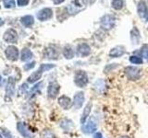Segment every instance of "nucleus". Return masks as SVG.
I'll use <instances>...</instances> for the list:
<instances>
[{
	"instance_id": "nucleus-1",
	"label": "nucleus",
	"mask_w": 148,
	"mask_h": 138,
	"mask_svg": "<svg viewBox=\"0 0 148 138\" xmlns=\"http://www.w3.org/2000/svg\"><path fill=\"white\" fill-rule=\"evenodd\" d=\"M55 66H56L55 64H42L40 66V67L38 68V70L34 72L29 77H28L27 81L29 83H31V84H34V83L38 81L42 77V75H43L44 72L49 71L50 69L54 68Z\"/></svg>"
},
{
	"instance_id": "nucleus-2",
	"label": "nucleus",
	"mask_w": 148,
	"mask_h": 138,
	"mask_svg": "<svg viewBox=\"0 0 148 138\" xmlns=\"http://www.w3.org/2000/svg\"><path fill=\"white\" fill-rule=\"evenodd\" d=\"M88 83H89V77L87 73L83 70H77L74 74V84L76 87L82 89L88 85Z\"/></svg>"
},
{
	"instance_id": "nucleus-3",
	"label": "nucleus",
	"mask_w": 148,
	"mask_h": 138,
	"mask_svg": "<svg viewBox=\"0 0 148 138\" xmlns=\"http://www.w3.org/2000/svg\"><path fill=\"white\" fill-rule=\"evenodd\" d=\"M125 76L131 81H137L142 76V71L141 69L135 66H127L124 69Z\"/></svg>"
},
{
	"instance_id": "nucleus-4",
	"label": "nucleus",
	"mask_w": 148,
	"mask_h": 138,
	"mask_svg": "<svg viewBox=\"0 0 148 138\" xmlns=\"http://www.w3.org/2000/svg\"><path fill=\"white\" fill-rule=\"evenodd\" d=\"M100 25L106 30H111L115 25V17L113 15L106 14V15L102 17L100 20Z\"/></svg>"
},
{
	"instance_id": "nucleus-5",
	"label": "nucleus",
	"mask_w": 148,
	"mask_h": 138,
	"mask_svg": "<svg viewBox=\"0 0 148 138\" xmlns=\"http://www.w3.org/2000/svg\"><path fill=\"white\" fill-rule=\"evenodd\" d=\"M84 100H85L84 92H83V91L76 92L75 95H74V97H73V99H72V106L74 107V109H75V110L81 109L83 106Z\"/></svg>"
},
{
	"instance_id": "nucleus-6",
	"label": "nucleus",
	"mask_w": 148,
	"mask_h": 138,
	"mask_svg": "<svg viewBox=\"0 0 148 138\" xmlns=\"http://www.w3.org/2000/svg\"><path fill=\"white\" fill-rule=\"evenodd\" d=\"M60 86L57 82H50L47 87V96L49 99H55L59 94Z\"/></svg>"
},
{
	"instance_id": "nucleus-7",
	"label": "nucleus",
	"mask_w": 148,
	"mask_h": 138,
	"mask_svg": "<svg viewBox=\"0 0 148 138\" xmlns=\"http://www.w3.org/2000/svg\"><path fill=\"white\" fill-rule=\"evenodd\" d=\"M3 39L5 41H7L8 43H14L18 41V33L15 30L8 29L5 31L3 35Z\"/></svg>"
},
{
	"instance_id": "nucleus-8",
	"label": "nucleus",
	"mask_w": 148,
	"mask_h": 138,
	"mask_svg": "<svg viewBox=\"0 0 148 138\" xmlns=\"http://www.w3.org/2000/svg\"><path fill=\"white\" fill-rule=\"evenodd\" d=\"M137 11H138V15L140 17L143 21H148V9L147 6L145 3V1L141 0L138 4L137 7Z\"/></svg>"
},
{
	"instance_id": "nucleus-9",
	"label": "nucleus",
	"mask_w": 148,
	"mask_h": 138,
	"mask_svg": "<svg viewBox=\"0 0 148 138\" xmlns=\"http://www.w3.org/2000/svg\"><path fill=\"white\" fill-rule=\"evenodd\" d=\"M5 54L8 60L10 61H17L18 57V50L15 46H8V47L5 51Z\"/></svg>"
},
{
	"instance_id": "nucleus-10",
	"label": "nucleus",
	"mask_w": 148,
	"mask_h": 138,
	"mask_svg": "<svg viewBox=\"0 0 148 138\" xmlns=\"http://www.w3.org/2000/svg\"><path fill=\"white\" fill-rule=\"evenodd\" d=\"M53 16V11L51 8L48 7H45L41 9V10L37 13V18L41 21H45V20H50L51 18Z\"/></svg>"
},
{
	"instance_id": "nucleus-11",
	"label": "nucleus",
	"mask_w": 148,
	"mask_h": 138,
	"mask_svg": "<svg viewBox=\"0 0 148 138\" xmlns=\"http://www.w3.org/2000/svg\"><path fill=\"white\" fill-rule=\"evenodd\" d=\"M58 104L63 110H69L72 106V100L69 97L66 95H62L58 99Z\"/></svg>"
},
{
	"instance_id": "nucleus-12",
	"label": "nucleus",
	"mask_w": 148,
	"mask_h": 138,
	"mask_svg": "<svg viewBox=\"0 0 148 138\" xmlns=\"http://www.w3.org/2000/svg\"><path fill=\"white\" fill-rule=\"evenodd\" d=\"M92 108V102H88V103L85 105L84 109H83V112H82V113L81 120H80V122H81V124H82V125H84V124L86 123L87 119H88V117L90 116V114H91Z\"/></svg>"
},
{
	"instance_id": "nucleus-13",
	"label": "nucleus",
	"mask_w": 148,
	"mask_h": 138,
	"mask_svg": "<svg viewBox=\"0 0 148 138\" xmlns=\"http://www.w3.org/2000/svg\"><path fill=\"white\" fill-rule=\"evenodd\" d=\"M96 130H97V125L92 120H90V121L87 123H85L84 125H82V132L86 133V135L94 133H95Z\"/></svg>"
},
{
	"instance_id": "nucleus-14",
	"label": "nucleus",
	"mask_w": 148,
	"mask_h": 138,
	"mask_svg": "<svg viewBox=\"0 0 148 138\" xmlns=\"http://www.w3.org/2000/svg\"><path fill=\"white\" fill-rule=\"evenodd\" d=\"M125 54V49L123 46H116L109 52V56L112 58H119Z\"/></svg>"
},
{
	"instance_id": "nucleus-15",
	"label": "nucleus",
	"mask_w": 148,
	"mask_h": 138,
	"mask_svg": "<svg viewBox=\"0 0 148 138\" xmlns=\"http://www.w3.org/2000/svg\"><path fill=\"white\" fill-rule=\"evenodd\" d=\"M77 52L82 57H86L91 53V48L87 43H81L78 45L77 47Z\"/></svg>"
},
{
	"instance_id": "nucleus-16",
	"label": "nucleus",
	"mask_w": 148,
	"mask_h": 138,
	"mask_svg": "<svg viewBox=\"0 0 148 138\" xmlns=\"http://www.w3.org/2000/svg\"><path fill=\"white\" fill-rule=\"evenodd\" d=\"M17 129H18V131L20 132V133L23 137H25V138H32V137H34V135H32V133L28 130L24 123L18 122L17 123Z\"/></svg>"
},
{
	"instance_id": "nucleus-17",
	"label": "nucleus",
	"mask_w": 148,
	"mask_h": 138,
	"mask_svg": "<svg viewBox=\"0 0 148 138\" xmlns=\"http://www.w3.org/2000/svg\"><path fill=\"white\" fill-rule=\"evenodd\" d=\"M45 57L47 59H50V60H56L58 58V51L56 49L55 47H48L45 49Z\"/></svg>"
},
{
	"instance_id": "nucleus-18",
	"label": "nucleus",
	"mask_w": 148,
	"mask_h": 138,
	"mask_svg": "<svg viewBox=\"0 0 148 138\" xmlns=\"http://www.w3.org/2000/svg\"><path fill=\"white\" fill-rule=\"evenodd\" d=\"M59 125H60V127H61L64 131L69 132V131H71V129L74 127V123H73V122L71 121V120L65 118V119L61 120V122H60Z\"/></svg>"
},
{
	"instance_id": "nucleus-19",
	"label": "nucleus",
	"mask_w": 148,
	"mask_h": 138,
	"mask_svg": "<svg viewBox=\"0 0 148 138\" xmlns=\"http://www.w3.org/2000/svg\"><path fill=\"white\" fill-rule=\"evenodd\" d=\"M62 53H63V56L66 59H72L74 57V55H75L74 50L72 49V47H71V45H66V46H65V47L63 48Z\"/></svg>"
},
{
	"instance_id": "nucleus-20",
	"label": "nucleus",
	"mask_w": 148,
	"mask_h": 138,
	"mask_svg": "<svg viewBox=\"0 0 148 138\" xmlns=\"http://www.w3.org/2000/svg\"><path fill=\"white\" fill-rule=\"evenodd\" d=\"M34 57V54H32V51L28 48H24L21 51V60L22 62H28Z\"/></svg>"
},
{
	"instance_id": "nucleus-21",
	"label": "nucleus",
	"mask_w": 148,
	"mask_h": 138,
	"mask_svg": "<svg viewBox=\"0 0 148 138\" xmlns=\"http://www.w3.org/2000/svg\"><path fill=\"white\" fill-rule=\"evenodd\" d=\"M131 39H132V44H138L139 41H140L141 36L137 28H133L132 30L131 31Z\"/></svg>"
},
{
	"instance_id": "nucleus-22",
	"label": "nucleus",
	"mask_w": 148,
	"mask_h": 138,
	"mask_svg": "<svg viewBox=\"0 0 148 138\" xmlns=\"http://www.w3.org/2000/svg\"><path fill=\"white\" fill-rule=\"evenodd\" d=\"M7 95L12 96L15 92V81L13 80L12 77H9L8 80V85H7Z\"/></svg>"
},
{
	"instance_id": "nucleus-23",
	"label": "nucleus",
	"mask_w": 148,
	"mask_h": 138,
	"mask_svg": "<svg viewBox=\"0 0 148 138\" xmlns=\"http://www.w3.org/2000/svg\"><path fill=\"white\" fill-rule=\"evenodd\" d=\"M21 22L22 23L23 25L25 27H31L32 24L34 23V17L31 16V15H27L21 18Z\"/></svg>"
},
{
	"instance_id": "nucleus-24",
	"label": "nucleus",
	"mask_w": 148,
	"mask_h": 138,
	"mask_svg": "<svg viewBox=\"0 0 148 138\" xmlns=\"http://www.w3.org/2000/svg\"><path fill=\"white\" fill-rule=\"evenodd\" d=\"M111 5H112V7L115 8L116 10H120L123 7L124 2L123 0H112Z\"/></svg>"
},
{
	"instance_id": "nucleus-25",
	"label": "nucleus",
	"mask_w": 148,
	"mask_h": 138,
	"mask_svg": "<svg viewBox=\"0 0 148 138\" xmlns=\"http://www.w3.org/2000/svg\"><path fill=\"white\" fill-rule=\"evenodd\" d=\"M106 87H105V83L103 80H97L95 84V89L97 92H102L103 90H105Z\"/></svg>"
},
{
	"instance_id": "nucleus-26",
	"label": "nucleus",
	"mask_w": 148,
	"mask_h": 138,
	"mask_svg": "<svg viewBox=\"0 0 148 138\" xmlns=\"http://www.w3.org/2000/svg\"><path fill=\"white\" fill-rule=\"evenodd\" d=\"M130 62L133 64H142L143 60L140 56H137V55H132V56L130 57Z\"/></svg>"
},
{
	"instance_id": "nucleus-27",
	"label": "nucleus",
	"mask_w": 148,
	"mask_h": 138,
	"mask_svg": "<svg viewBox=\"0 0 148 138\" xmlns=\"http://www.w3.org/2000/svg\"><path fill=\"white\" fill-rule=\"evenodd\" d=\"M141 55L148 63V44H145L141 48Z\"/></svg>"
},
{
	"instance_id": "nucleus-28",
	"label": "nucleus",
	"mask_w": 148,
	"mask_h": 138,
	"mask_svg": "<svg viewBox=\"0 0 148 138\" xmlns=\"http://www.w3.org/2000/svg\"><path fill=\"white\" fill-rule=\"evenodd\" d=\"M3 4L6 8H12L15 7V0H3Z\"/></svg>"
},
{
	"instance_id": "nucleus-29",
	"label": "nucleus",
	"mask_w": 148,
	"mask_h": 138,
	"mask_svg": "<svg viewBox=\"0 0 148 138\" xmlns=\"http://www.w3.org/2000/svg\"><path fill=\"white\" fill-rule=\"evenodd\" d=\"M42 86H43V82H39L38 84L37 85H35L32 89H31V94H34V92H36V91H38L41 87H42Z\"/></svg>"
},
{
	"instance_id": "nucleus-30",
	"label": "nucleus",
	"mask_w": 148,
	"mask_h": 138,
	"mask_svg": "<svg viewBox=\"0 0 148 138\" xmlns=\"http://www.w3.org/2000/svg\"><path fill=\"white\" fill-rule=\"evenodd\" d=\"M43 138H55V135L52 132L50 131H45L43 133Z\"/></svg>"
},
{
	"instance_id": "nucleus-31",
	"label": "nucleus",
	"mask_w": 148,
	"mask_h": 138,
	"mask_svg": "<svg viewBox=\"0 0 148 138\" xmlns=\"http://www.w3.org/2000/svg\"><path fill=\"white\" fill-rule=\"evenodd\" d=\"M35 62H32V63H29V64H24V70L28 71V70H30V69L32 68H34L35 66Z\"/></svg>"
},
{
	"instance_id": "nucleus-32",
	"label": "nucleus",
	"mask_w": 148,
	"mask_h": 138,
	"mask_svg": "<svg viewBox=\"0 0 148 138\" xmlns=\"http://www.w3.org/2000/svg\"><path fill=\"white\" fill-rule=\"evenodd\" d=\"M30 0H17V3L20 7H25L29 4Z\"/></svg>"
},
{
	"instance_id": "nucleus-33",
	"label": "nucleus",
	"mask_w": 148,
	"mask_h": 138,
	"mask_svg": "<svg viewBox=\"0 0 148 138\" xmlns=\"http://www.w3.org/2000/svg\"><path fill=\"white\" fill-rule=\"evenodd\" d=\"M28 89V87H27V84H23L20 87V94H21V91H22V93H24V91Z\"/></svg>"
},
{
	"instance_id": "nucleus-34",
	"label": "nucleus",
	"mask_w": 148,
	"mask_h": 138,
	"mask_svg": "<svg viewBox=\"0 0 148 138\" xmlns=\"http://www.w3.org/2000/svg\"><path fill=\"white\" fill-rule=\"evenodd\" d=\"M92 138H103V135H102L100 132H95Z\"/></svg>"
},
{
	"instance_id": "nucleus-35",
	"label": "nucleus",
	"mask_w": 148,
	"mask_h": 138,
	"mask_svg": "<svg viewBox=\"0 0 148 138\" xmlns=\"http://www.w3.org/2000/svg\"><path fill=\"white\" fill-rule=\"evenodd\" d=\"M4 133H5V135H6L7 138H12V135H10V133H9L8 131L7 132V130H5L4 131Z\"/></svg>"
},
{
	"instance_id": "nucleus-36",
	"label": "nucleus",
	"mask_w": 148,
	"mask_h": 138,
	"mask_svg": "<svg viewBox=\"0 0 148 138\" xmlns=\"http://www.w3.org/2000/svg\"><path fill=\"white\" fill-rule=\"evenodd\" d=\"M64 1H65V0H53V2H54V4H56V5L61 4V3H63Z\"/></svg>"
},
{
	"instance_id": "nucleus-37",
	"label": "nucleus",
	"mask_w": 148,
	"mask_h": 138,
	"mask_svg": "<svg viewBox=\"0 0 148 138\" xmlns=\"http://www.w3.org/2000/svg\"><path fill=\"white\" fill-rule=\"evenodd\" d=\"M4 25V20H2V18H0V27Z\"/></svg>"
},
{
	"instance_id": "nucleus-38",
	"label": "nucleus",
	"mask_w": 148,
	"mask_h": 138,
	"mask_svg": "<svg viewBox=\"0 0 148 138\" xmlns=\"http://www.w3.org/2000/svg\"><path fill=\"white\" fill-rule=\"evenodd\" d=\"M119 138H130V137H129V136H127V135H123V136L119 137Z\"/></svg>"
},
{
	"instance_id": "nucleus-39",
	"label": "nucleus",
	"mask_w": 148,
	"mask_h": 138,
	"mask_svg": "<svg viewBox=\"0 0 148 138\" xmlns=\"http://www.w3.org/2000/svg\"><path fill=\"white\" fill-rule=\"evenodd\" d=\"M1 81H2V77H1V76H0V84H1Z\"/></svg>"
},
{
	"instance_id": "nucleus-40",
	"label": "nucleus",
	"mask_w": 148,
	"mask_h": 138,
	"mask_svg": "<svg viewBox=\"0 0 148 138\" xmlns=\"http://www.w3.org/2000/svg\"><path fill=\"white\" fill-rule=\"evenodd\" d=\"M83 1H84V2H87V1H88V0H83Z\"/></svg>"
},
{
	"instance_id": "nucleus-41",
	"label": "nucleus",
	"mask_w": 148,
	"mask_h": 138,
	"mask_svg": "<svg viewBox=\"0 0 148 138\" xmlns=\"http://www.w3.org/2000/svg\"><path fill=\"white\" fill-rule=\"evenodd\" d=\"M0 138H3V137H2V135H0Z\"/></svg>"
},
{
	"instance_id": "nucleus-42",
	"label": "nucleus",
	"mask_w": 148,
	"mask_h": 138,
	"mask_svg": "<svg viewBox=\"0 0 148 138\" xmlns=\"http://www.w3.org/2000/svg\"><path fill=\"white\" fill-rule=\"evenodd\" d=\"M0 8H1V7H0Z\"/></svg>"
}]
</instances>
